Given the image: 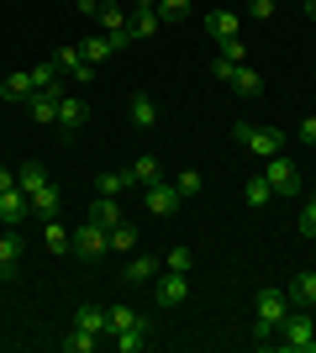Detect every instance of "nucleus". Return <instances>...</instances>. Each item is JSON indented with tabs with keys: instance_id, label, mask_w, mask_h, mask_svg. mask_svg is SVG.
<instances>
[{
	"instance_id": "obj_21",
	"label": "nucleus",
	"mask_w": 316,
	"mask_h": 353,
	"mask_svg": "<svg viewBox=\"0 0 316 353\" xmlns=\"http://www.w3.org/2000/svg\"><path fill=\"white\" fill-rule=\"evenodd\" d=\"M59 121L69 127V132H74V127H85V121H90V105L74 101V95H59Z\"/></svg>"
},
{
	"instance_id": "obj_24",
	"label": "nucleus",
	"mask_w": 316,
	"mask_h": 353,
	"mask_svg": "<svg viewBox=\"0 0 316 353\" xmlns=\"http://www.w3.org/2000/svg\"><path fill=\"white\" fill-rule=\"evenodd\" d=\"M143 316H137L132 306H105V338H116V332H127V327H137Z\"/></svg>"
},
{
	"instance_id": "obj_45",
	"label": "nucleus",
	"mask_w": 316,
	"mask_h": 353,
	"mask_svg": "<svg viewBox=\"0 0 316 353\" xmlns=\"http://www.w3.org/2000/svg\"><path fill=\"white\" fill-rule=\"evenodd\" d=\"M101 6H116V0H101Z\"/></svg>"
},
{
	"instance_id": "obj_11",
	"label": "nucleus",
	"mask_w": 316,
	"mask_h": 353,
	"mask_svg": "<svg viewBox=\"0 0 316 353\" xmlns=\"http://www.w3.org/2000/svg\"><path fill=\"white\" fill-rule=\"evenodd\" d=\"M238 63H248V43H242V37H227L222 53H216V79H232Z\"/></svg>"
},
{
	"instance_id": "obj_41",
	"label": "nucleus",
	"mask_w": 316,
	"mask_h": 353,
	"mask_svg": "<svg viewBox=\"0 0 316 353\" xmlns=\"http://www.w3.org/2000/svg\"><path fill=\"white\" fill-rule=\"evenodd\" d=\"M248 16H258V21H269V16H274V0H248Z\"/></svg>"
},
{
	"instance_id": "obj_39",
	"label": "nucleus",
	"mask_w": 316,
	"mask_h": 353,
	"mask_svg": "<svg viewBox=\"0 0 316 353\" xmlns=\"http://www.w3.org/2000/svg\"><path fill=\"white\" fill-rule=\"evenodd\" d=\"M295 137H301L306 148H316V117H301V121H295Z\"/></svg>"
},
{
	"instance_id": "obj_31",
	"label": "nucleus",
	"mask_w": 316,
	"mask_h": 353,
	"mask_svg": "<svg viewBox=\"0 0 316 353\" xmlns=\"http://www.w3.org/2000/svg\"><path fill=\"white\" fill-rule=\"evenodd\" d=\"M79 53H85V59H90V63H105V59H111V53H116V43H111V37H105V32H101V37H85V43H79Z\"/></svg>"
},
{
	"instance_id": "obj_12",
	"label": "nucleus",
	"mask_w": 316,
	"mask_h": 353,
	"mask_svg": "<svg viewBox=\"0 0 316 353\" xmlns=\"http://www.w3.org/2000/svg\"><path fill=\"white\" fill-rule=\"evenodd\" d=\"M227 85L238 90L242 101H253V95H264V74H258L253 63H238V69H232V79H227Z\"/></svg>"
},
{
	"instance_id": "obj_23",
	"label": "nucleus",
	"mask_w": 316,
	"mask_h": 353,
	"mask_svg": "<svg viewBox=\"0 0 316 353\" xmlns=\"http://www.w3.org/2000/svg\"><path fill=\"white\" fill-rule=\"evenodd\" d=\"M43 185H48V169H43V163H21V169H16V190L27 195V201H32V190H43Z\"/></svg>"
},
{
	"instance_id": "obj_37",
	"label": "nucleus",
	"mask_w": 316,
	"mask_h": 353,
	"mask_svg": "<svg viewBox=\"0 0 316 353\" xmlns=\"http://www.w3.org/2000/svg\"><path fill=\"white\" fill-rule=\"evenodd\" d=\"M95 343H101V338H95V332H79V327H74V332L63 338V348H69V353H90Z\"/></svg>"
},
{
	"instance_id": "obj_33",
	"label": "nucleus",
	"mask_w": 316,
	"mask_h": 353,
	"mask_svg": "<svg viewBox=\"0 0 316 353\" xmlns=\"http://www.w3.org/2000/svg\"><path fill=\"white\" fill-rule=\"evenodd\" d=\"M164 269H174V274H190V269H196V253H190V248H169V253H164Z\"/></svg>"
},
{
	"instance_id": "obj_15",
	"label": "nucleus",
	"mask_w": 316,
	"mask_h": 353,
	"mask_svg": "<svg viewBox=\"0 0 316 353\" xmlns=\"http://www.w3.org/2000/svg\"><path fill=\"white\" fill-rule=\"evenodd\" d=\"M43 243H48V253H74V232L59 216H43Z\"/></svg>"
},
{
	"instance_id": "obj_13",
	"label": "nucleus",
	"mask_w": 316,
	"mask_h": 353,
	"mask_svg": "<svg viewBox=\"0 0 316 353\" xmlns=\"http://www.w3.org/2000/svg\"><path fill=\"white\" fill-rule=\"evenodd\" d=\"M185 295H190V274H174V269H164V280H158V306H180Z\"/></svg>"
},
{
	"instance_id": "obj_43",
	"label": "nucleus",
	"mask_w": 316,
	"mask_h": 353,
	"mask_svg": "<svg viewBox=\"0 0 316 353\" xmlns=\"http://www.w3.org/2000/svg\"><path fill=\"white\" fill-rule=\"evenodd\" d=\"M79 11H85V16H101V0H79Z\"/></svg>"
},
{
	"instance_id": "obj_28",
	"label": "nucleus",
	"mask_w": 316,
	"mask_h": 353,
	"mask_svg": "<svg viewBox=\"0 0 316 353\" xmlns=\"http://www.w3.org/2000/svg\"><path fill=\"white\" fill-rule=\"evenodd\" d=\"M127 174H132V185H153V179H164V163L153 159V153H143V159H137Z\"/></svg>"
},
{
	"instance_id": "obj_36",
	"label": "nucleus",
	"mask_w": 316,
	"mask_h": 353,
	"mask_svg": "<svg viewBox=\"0 0 316 353\" xmlns=\"http://www.w3.org/2000/svg\"><path fill=\"white\" fill-rule=\"evenodd\" d=\"M32 85L37 90H59V63H37V69H32Z\"/></svg>"
},
{
	"instance_id": "obj_1",
	"label": "nucleus",
	"mask_w": 316,
	"mask_h": 353,
	"mask_svg": "<svg viewBox=\"0 0 316 353\" xmlns=\"http://www.w3.org/2000/svg\"><path fill=\"white\" fill-rule=\"evenodd\" d=\"M285 316H290V295L285 290H258L253 295V338H274Z\"/></svg>"
},
{
	"instance_id": "obj_4",
	"label": "nucleus",
	"mask_w": 316,
	"mask_h": 353,
	"mask_svg": "<svg viewBox=\"0 0 316 353\" xmlns=\"http://www.w3.org/2000/svg\"><path fill=\"white\" fill-rule=\"evenodd\" d=\"M264 179H269L274 195H301V169H295L290 159H280V153L264 159Z\"/></svg>"
},
{
	"instance_id": "obj_25",
	"label": "nucleus",
	"mask_w": 316,
	"mask_h": 353,
	"mask_svg": "<svg viewBox=\"0 0 316 353\" xmlns=\"http://www.w3.org/2000/svg\"><path fill=\"white\" fill-rule=\"evenodd\" d=\"M32 69H16V74H6V85H0V95H6V101H27L32 95Z\"/></svg>"
},
{
	"instance_id": "obj_44",
	"label": "nucleus",
	"mask_w": 316,
	"mask_h": 353,
	"mask_svg": "<svg viewBox=\"0 0 316 353\" xmlns=\"http://www.w3.org/2000/svg\"><path fill=\"white\" fill-rule=\"evenodd\" d=\"M306 11H311V16H316V0H306Z\"/></svg>"
},
{
	"instance_id": "obj_6",
	"label": "nucleus",
	"mask_w": 316,
	"mask_h": 353,
	"mask_svg": "<svg viewBox=\"0 0 316 353\" xmlns=\"http://www.w3.org/2000/svg\"><path fill=\"white\" fill-rule=\"evenodd\" d=\"M180 201H185V195L174 190L169 179H153V185H143V206H148L158 221H164V216H174V211H180Z\"/></svg>"
},
{
	"instance_id": "obj_22",
	"label": "nucleus",
	"mask_w": 316,
	"mask_h": 353,
	"mask_svg": "<svg viewBox=\"0 0 316 353\" xmlns=\"http://www.w3.org/2000/svg\"><path fill=\"white\" fill-rule=\"evenodd\" d=\"M74 327H79V332H95V338H105V311L95 306V301H85V306L74 311Z\"/></svg>"
},
{
	"instance_id": "obj_32",
	"label": "nucleus",
	"mask_w": 316,
	"mask_h": 353,
	"mask_svg": "<svg viewBox=\"0 0 316 353\" xmlns=\"http://www.w3.org/2000/svg\"><path fill=\"white\" fill-rule=\"evenodd\" d=\"M137 248V227L132 221H116V227H111V253H132Z\"/></svg>"
},
{
	"instance_id": "obj_40",
	"label": "nucleus",
	"mask_w": 316,
	"mask_h": 353,
	"mask_svg": "<svg viewBox=\"0 0 316 353\" xmlns=\"http://www.w3.org/2000/svg\"><path fill=\"white\" fill-rule=\"evenodd\" d=\"M301 237H316V201H306L301 211Z\"/></svg>"
},
{
	"instance_id": "obj_29",
	"label": "nucleus",
	"mask_w": 316,
	"mask_h": 353,
	"mask_svg": "<svg viewBox=\"0 0 316 353\" xmlns=\"http://www.w3.org/2000/svg\"><path fill=\"white\" fill-rule=\"evenodd\" d=\"M153 274H158V259H148V253H137L132 264H127V285H148Z\"/></svg>"
},
{
	"instance_id": "obj_5",
	"label": "nucleus",
	"mask_w": 316,
	"mask_h": 353,
	"mask_svg": "<svg viewBox=\"0 0 316 353\" xmlns=\"http://www.w3.org/2000/svg\"><path fill=\"white\" fill-rule=\"evenodd\" d=\"M74 253H79V259H101V253H111V232H105L101 221L85 216L74 227Z\"/></svg>"
},
{
	"instance_id": "obj_26",
	"label": "nucleus",
	"mask_w": 316,
	"mask_h": 353,
	"mask_svg": "<svg viewBox=\"0 0 316 353\" xmlns=\"http://www.w3.org/2000/svg\"><path fill=\"white\" fill-rule=\"evenodd\" d=\"M116 353H143L148 348V322H137V327H127V332H116Z\"/></svg>"
},
{
	"instance_id": "obj_46",
	"label": "nucleus",
	"mask_w": 316,
	"mask_h": 353,
	"mask_svg": "<svg viewBox=\"0 0 316 353\" xmlns=\"http://www.w3.org/2000/svg\"><path fill=\"white\" fill-rule=\"evenodd\" d=\"M311 311H316V306H311Z\"/></svg>"
},
{
	"instance_id": "obj_34",
	"label": "nucleus",
	"mask_w": 316,
	"mask_h": 353,
	"mask_svg": "<svg viewBox=\"0 0 316 353\" xmlns=\"http://www.w3.org/2000/svg\"><path fill=\"white\" fill-rule=\"evenodd\" d=\"M153 11H158V21H185L190 0H153Z\"/></svg>"
},
{
	"instance_id": "obj_16",
	"label": "nucleus",
	"mask_w": 316,
	"mask_h": 353,
	"mask_svg": "<svg viewBox=\"0 0 316 353\" xmlns=\"http://www.w3.org/2000/svg\"><path fill=\"white\" fill-rule=\"evenodd\" d=\"M290 306H301V311H311L316 306V269H301V274H295V285H290Z\"/></svg>"
},
{
	"instance_id": "obj_38",
	"label": "nucleus",
	"mask_w": 316,
	"mask_h": 353,
	"mask_svg": "<svg viewBox=\"0 0 316 353\" xmlns=\"http://www.w3.org/2000/svg\"><path fill=\"white\" fill-rule=\"evenodd\" d=\"M174 190H180V195H200V174H196V169H185V174L174 179Z\"/></svg>"
},
{
	"instance_id": "obj_30",
	"label": "nucleus",
	"mask_w": 316,
	"mask_h": 353,
	"mask_svg": "<svg viewBox=\"0 0 316 353\" xmlns=\"http://www.w3.org/2000/svg\"><path fill=\"white\" fill-rule=\"evenodd\" d=\"M137 37H158V11L153 6H137V16H132V43Z\"/></svg>"
},
{
	"instance_id": "obj_35",
	"label": "nucleus",
	"mask_w": 316,
	"mask_h": 353,
	"mask_svg": "<svg viewBox=\"0 0 316 353\" xmlns=\"http://www.w3.org/2000/svg\"><path fill=\"white\" fill-rule=\"evenodd\" d=\"M132 190V174L121 169V174H101V195H127Z\"/></svg>"
},
{
	"instance_id": "obj_9",
	"label": "nucleus",
	"mask_w": 316,
	"mask_h": 353,
	"mask_svg": "<svg viewBox=\"0 0 316 353\" xmlns=\"http://www.w3.org/2000/svg\"><path fill=\"white\" fill-rule=\"evenodd\" d=\"M53 63H59V69H63V74H74L79 85H90V79H95V63H90V59H85V53H79V43H69V48H59V59H53Z\"/></svg>"
},
{
	"instance_id": "obj_18",
	"label": "nucleus",
	"mask_w": 316,
	"mask_h": 353,
	"mask_svg": "<svg viewBox=\"0 0 316 353\" xmlns=\"http://www.w3.org/2000/svg\"><path fill=\"white\" fill-rule=\"evenodd\" d=\"M90 221H101L105 232L121 221V195H95V206H90Z\"/></svg>"
},
{
	"instance_id": "obj_19",
	"label": "nucleus",
	"mask_w": 316,
	"mask_h": 353,
	"mask_svg": "<svg viewBox=\"0 0 316 353\" xmlns=\"http://www.w3.org/2000/svg\"><path fill=\"white\" fill-rule=\"evenodd\" d=\"M21 253H27V243H21V237H16V232H0V274H16Z\"/></svg>"
},
{
	"instance_id": "obj_7",
	"label": "nucleus",
	"mask_w": 316,
	"mask_h": 353,
	"mask_svg": "<svg viewBox=\"0 0 316 353\" xmlns=\"http://www.w3.org/2000/svg\"><path fill=\"white\" fill-rule=\"evenodd\" d=\"M127 117H132V127L153 132V127H158V117H164V105L153 101L148 90H132V101H127Z\"/></svg>"
},
{
	"instance_id": "obj_8",
	"label": "nucleus",
	"mask_w": 316,
	"mask_h": 353,
	"mask_svg": "<svg viewBox=\"0 0 316 353\" xmlns=\"http://www.w3.org/2000/svg\"><path fill=\"white\" fill-rule=\"evenodd\" d=\"M59 95L63 90H32L27 95V111H32L37 127H53V121H59Z\"/></svg>"
},
{
	"instance_id": "obj_42",
	"label": "nucleus",
	"mask_w": 316,
	"mask_h": 353,
	"mask_svg": "<svg viewBox=\"0 0 316 353\" xmlns=\"http://www.w3.org/2000/svg\"><path fill=\"white\" fill-rule=\"evenodd\" d=\"M6 190H16V169H0V195Z\"/></svg>"
},
{
	"instance_id": "obj_3",
	"label": "nucleus",
	"mask_w": 316,
	"mask_h": 353,
	"mask_svg": "<svg viewBox=\"0 0 316 353\" xmlns=\"http://www.w3.org/2000/svg\"><path fill=\"white\" fill-rule=\"evenodd\" d=\"M232 137H238V148H248L253 159H274V153L285 148V132H280V127H248V121H238Z\"/></svg>"
},
{
	"instance_id": "obj_20",
	"label": "nucleus",
	"mask_w": 316,
	"mask_h": 353,
	"mask_svg": "<svg viewBox=\"0 0 316 353\" xmlns=\"http://www.w3.org/2000/svg\"><path fill=\"white\" fill-rule=\"evenodd\" d=\"M242 201H248V206H253V211H264V206H269V201H274L269 179H264V174H248V179H242Z\"/></svg>"
},
{
	"instance_id": "obj_2",
	"label": "nucleus",
	"mask_w": 316,
	"mask_h": 353,
	"mask_svg": "<svg viewBox=\"0 0 316 353\" xmlns=\"http://www.w3.org/2000/svg\"><path fill=\"white\" fill-rule=\"evenodd\" d=\"M280 338H285L290 353H316V311H295L290 306V316L280 322Z\"/></svg>"
},
{
	"instance_id": "obj_10",
	"label": "nucleus",
	"mask_w": 316,
	"mask_h": 353,
	"mask_svg": "<svg viewBox=\"0 0 316 353\" xmlns=\"http://www.w3.org/2000/svg\"><path fill=\"white\" fill-rule=\"evenodd\" d=\"M101 27H105V37H111L116 48L132 43V21H127V11H121V6H101Z\"/></svg>"
},
{
	"instance_id": "obj_14",
	"label": "nucleus",
	"mask_w": 316,
	"mask_h": 353,
	"mask_svg": "<svg viewBox=\"0 0 316 353\" xmlns=\"http://www.w3.org/2000/svg\"><path fill=\"white\" fill-rule=\"evenodd\" d=\"M206 32L216 37V43H227V37H242V16H238V11H211V16H206Z\"/></svg>"
},
{
	"instance_id": "obj_17",
	"label": "nucleus",
	"mask_w": 316,
	"mask_h": 353,
	"mask_svg": "<svg viewBox=\"0 0 316 353\" xmlns=\"http://www.w3.org/2000/svg\"><path fill=\"white\" fill-rule=\"evenodd\" d=\"M32 216V201L21 190H6L0 195V221H11V227H21V221Z\"/></svg>"
},
{
	"instance_id": "obj_27",
	"label": "nucleus",
	"mask_w": 316,
	"mask_h": 353,
	"mask_svg": "<svg viewBox=\"0 0 316 353\" xmlns=\"http://www.w3.org/2000/svg\"><path fill=\"white\" fill-rule=\"evenodd\" d=\"M32 216H59V185L48 179L43 190H32Z\"/></svg>"
}]
</instances>
